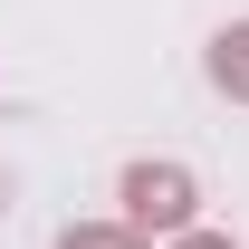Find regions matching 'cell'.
I'll use <instances>...</instances> for the list:
<instances>
[{
	"label": "cell",
	"mask_w": 249,
	"mask_h": 249,
	"mask_svg": "<svg viewBox=\"0 0 249 249\" xmlns=\"http://www.w3.org/2000/svg\"><path fill=\"white\" fill-rule=\"evenodd\" d=\"M124 230H192V173L182 163H134L124 173Z\"/></svg>",
	"instance_id": "1"
},
{
	"label": "cell",
	"mask_w": 249,
	"mask_h": 249,
	"mask_svg": "<svg viewBox=\"0 0 249 249\" xmlns=\"http://www.w3.org/2000/svg\"><path fill=\"white\" fill-rule=\"evenodd\" d=\"M211 77H220L230 96H249V19H240V29H220V38H211Z\"/></svg>",
	"instance_id": "2"
},
{
	"label": "cell",
	"mask_w": 249,
	"mask_h": 249,
	"mask_svg": "<svg viewBox=\"0 0 249 249\" xmlns=\"http://www.w3.org/2000/svg\"><path fill=\"white\" fill-rule=\"evenodd\" d=\"M58 249H144V240H134V230H106V220H77Z\"/></svg>",
	"instance_id": "3"
},
{
	"label": "cell",
	"mask_w": 249,
	"mask_h": 249,
	"mask_svg": "<svg viewBox=\"0 0 249 249\" xmlns=\"http://www.w3.org/2000/svg\"><path fill=\"white\" fill-rule=\"evenodd\" d=\"M182 249H230V240H182Z\"/></svg>",
	"instance_id": "4"
}]
</instances>
